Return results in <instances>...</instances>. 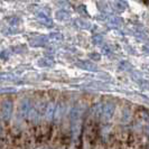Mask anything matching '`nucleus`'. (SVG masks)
Returning a JSON list of instances; mask_svg holds the SVG:
<instances>
[{"label":"nucleus","instance_id":"2eb2a0df","mask_svg":"<svg viewBox=\"0 0 149 149\" xmlns=\"http://www.w3.org/2000/svg\"><path fill=\"white\" fill-rule=\"evenodd\" d=\"M90 58H92V60L94 61H100L101 56L99 54H90Z\"/></svg>","mask_w":149,"mask_h":149},{"label":"nucleus","instance_id":"20e7f679","mask_svg":"<svg viewBox=\"0 0 149 149\" xmlns=\"http://www.w3.org/2000/svg\"><path fill=\"white\" fill-rule=\"evenodd\" d=\"M76 65L79 67H81V68H83V70L90 71V72H95L97 70V65L93 62H91V61H80Z\"/></svg>","mask_w":149,"mask_h":149},{"label":"nucleus","instance_id":"6e6552de","mask_svg":"<svg viewBox=\"0 0 149 149\" xmlns=\"http://www.w3.org/2000/svg\"><path fill=\"white\" fill-rule=\"evenodd\" d=\"M108 22L110 25H113V26H119L121 24V19H120L118 16H109L108 17Z\"/></svg>","mask_w":149,"mask_h":149},{"label":"nucleus","instance_id":"39448f33","mask_svg":"<svg viewBox=\"0 0 149 149\" xmlns=\"http://www.w3.org/2000/svg\"><path fill=\"white\" fill-rule=\"evenodd\" d=\"M37 18L38 20L42 22L43 25H46V26H52L53 25V22L52 19H51V17L47 15V14H45L44 11H39L37 14Z\"/></svg>","mask_w":149,"mask_h":149},{"label":"nucleus","instance_id":"ddd939ff","mask_svg":"<svg viewBox=\"0 0 149 149\" xmlns=\"http://www.w3.org/2000/svg\"><path fill=\"white\" fill-rule=\"evenodd\" d=\"M93 42L95 43V44H102L103 43V38L101 35H95L94 37H93Z\"/></svg>","mask_w":149,"mask_h":149},{"label":"nucleus","instance_id":"f8f14e48","mask_svg":"<svg viewBox=\"0 0 149 149\" xmlns=\"http://www.w3.org/2000/svg\"><path fill=\"white\" fill-rule=\"evenodd\" d=\"M62 35H61V34H57V33H56V34H55V33H54V34H51V35H49V36H48V39H51V40H62Z\"/></svg>","mask_w":149,"mask_h":149},{"label":"nucleus","instance_id":"423d86ee","mask_svg":"<svg viewBox=\"0 0 149 149\" xmlns=\"http://www.w3.org/2000/svg\"><path fill=\"white\" fill-rule=\"evenodd\" d=\"M11 111H13V102L11 101H7L3 108H2V114H3V118L6 120H8L11 116Z\"/></svg>","mask_w":149,"mask_h":149},{"label":"nucleus","instance_id":"9b49d317","mask_svg":"<svg viewBox=\"0 0 149 149\" xmlns=\"http://www.w3.org/2000/svg\"><path fill=\"white\" fill-rule=\"evenodd\" d=\"M75 22H76V25L79 26V27H81V28H90V24L86 22H83V20H81V19H77V20H75Z\"/></svg>","mask_w":149,"mask_h":149},{"label":"nucleus","instance_id":"f3484780","mask_svg":"<svg viewBox=\"0 0 149 149\" xmlns=\"http://www.w3.org/2000/svg\"><path fill=\"white\" fill-rule=\"evenodd\" d=\"M143 51L146 53H149V44H146L143 46Z\"/></svg>","mask_w":149,"mask_h":149},{"label":"nucleus","instance_id":"f03ea898","mask_svg":"<svg viewBox=\"0 0 149 149\" xmlns=\"http://www.w3.org/2000/svg\"><path fill=\"white\" fill-rule=\"evenodd\" d=\"M114 104L111 102H108L102 105V114H101V119H103L104 121H110L113 117L114 113Z\"/></svg>","mask_w":149,"mask_h":149},{"label":"nucleus","instance_id":"7ed1b4c3","mask_svg":"<svg viewBox=\"0 0 149 149\" xmlns=\"http://www.w3.org/2000/svg\"><path fill=\"white\" fill-rule=\"evenodd\" d=\"M30 110H31V101L29 99L24 100L20 107H19V117L20 118H26L29 114Z\"/></svg>","mask_w":149,"mask_h":149},{"label":"nucleus","instance_id":"0eeeda50","mask_svg":"<svg viewBox=\"0 0 149 149\" xmlns=\"http://www.w3.org/2000/svg\"><path fill=\"white\" fill-rule=\"evenodd\" d=\"M131 120V110L129 108H123L121 112V121L123 123H127Z\"/></svg>","mask_w":149,"mask_h":149},{"label":"nucleus","instance_id":"dca6fc26","mask_svg":"<svg viewBox=\"0 0 149 149\" xmlns=\"http://www.w3.org/2000/svg\"><path fill=\"white\" fill-rule=\"evenodd\" d=\"M102 51H103V52H104V54H107V55H109V54L111 53V49H110V47H109V46H104Z\"/></svg>","mask_w":149,"mask_h":149},{"label":"nucleus","instance_id":"9d476101","mask_svg":"<svg viewBox=\"0 0 149 149\" xmlns=\"http://www.w3.org/2000/svg\"><path fill=\"white\" fill-rule=\"evenodd\" d=\"M56 15H57V18L61 19V20H65V19H67V18L70 17V15L67 14L66 11H64V10H60Z\"/></svg>","mask_w":149,"mask_h":149},{"label":"nucleus","instance_id":"4468645a","mask_svg":"<svg viewBox=\"0 0 149 149\" xmlns=\"http://www.w3.org/2000/svg\"><path fill=\"white\" fill-rule=\"evenodd\" d=\"M120 67H122V70H129V68H131V65L123 61L122 63H120Z\"/></svg>","mask_w":149,"mask_h":149},{"label":"nucleus","instance_id":"1a4fd4ad","mask_svg":"<svg viewBox=\"0 0 149 149\" xmlns=\"http://www.w3.org/2000/svg\"><path fill=\"white\" fill-rule=\"evenodd\" d=\"M112 5L118 6V7H117L118 10H125V8L127 7V2H125V1H114Z\"/></svg>","mask_w":149,"mask_h":149},{"label":"nucleus","instance_id":"f257e3e1","mask_svg":"<svg viewBox=\"0 0 149 149\" xmlns=\"http://www.w3.org/2000/svg\"><path fill=\"white\" fill-rule=\"evenodd\" d=\"M83 134H84V140L85 145L89 149H94L97 147V143L99 142L100 138V125L99 120L94 119L91 114H89L88 119L83 126Z\"/></svg>","mask_w":149,"mask_h":149}]
</instances>
